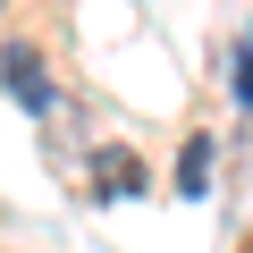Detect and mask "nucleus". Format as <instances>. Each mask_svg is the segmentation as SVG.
I'll return each mask as SVG.
<instances>
[{
	"label": "nucleus",
	"instance_id": "f257e3e1",
	"mask_svg": "<svg viewBox=\"0 0 253 253\" xmlns=\"http://www.w3.org/2000/svg\"><path fill=\"white\" fill-rule=\"evenodd\" d=\"M0 76H9V93H17L26 110H51V76H42V59H34L26 42H9V51H0Z\"/></svg>",
	"mask_w": 253,
	"mask_h": 253
},
{
	"label": "nucleus",
	"instance_id": "f03ea898",
	"mask_svg": "<svg viewBox=\"0 0 253 253\" xmlns=\"http://www.w3.org/2000/svg\"><path fill=\"white\" fill-rule=\"evenodd\" d=\"M93 194H144V161L110 144V152L93 161Z\"/></svg>",
	"mask_w": 253,
	"mask_h": 253
},
{
	"label": "nucleus",
	"instance_id": "7ed1b4c3",
	"mask_svg": "<svg viewBox=\"0 0 253 253\" xmlns=\"http://www.w3.org/2000/svg\"><path fill=\"white\" fill-rule=\"evenodd\" d=\"M203 186H211V135H194L177 161V194H203Z\"/></svg>",
	"mask_w": 253,
	"mask_h": 253
}]
</instances>
